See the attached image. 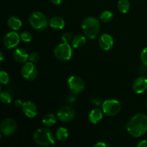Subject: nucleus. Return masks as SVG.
<instances>
[{
  "instance_id": "nucleus-1",
  "label": "nucleus",
  "mask_w": 147,
  "mask_h": 147,
  "mask_svg": "<svg viewBox=\"0 0 147 147\" xmlns=\"http://www.w3.org/2000/svg\"><path fill=\"white\" fill-rule=\"evenodd\" d=\"M128 133L133 137H140L147 131V116L138 113L129 120L126 126Z\"/></svg>"
},
{
  "instance_id": "nucleus-2",
  "label": "nucleus",
  "mask_w": 147,
  "mask_h": 147,
  "mask_svg": "<svg viewBox=\"0 0 147 147\" xmlns=\"http://www.w3.org/2000/svg\"><path fill=\"white\" fill-rule=\"evenodd\" d=\"M33 139L37 144L42 146H53L55 145L53 134L50 129H39L33 135Z\"/></svg>"
},
{
  "instance_id": "nucleus-3",
  "label": "nucleus",
  "mask_w": 147,
  "mask_h": 147,
  "mask_svg": "<svg viewBox=\"0 0 147 147\" xmlns=\"http://www.w3.org/2000/svg\"><path fill=\"white\" fill-rule=\"evenodd\" d=\"M82 30L86 37L93 40L100 31V22L95 17H87L82 23Z\"/></svg>"
},
{
  "instance_id": "nucleus-4",
  "label": "nucleus",
  "mask_w": 147,
  "mask_h": 147,
  "mask_svg": "<svg viewBox=\"0 0 147 147\" xmlns=\"http://www.w3.org/2000/svg\"><path fill=\"white\" fill-rule=\"evenodd\" d=\"M29 21L32 27L37 30H44L48 24L46 16L40 11H34L32 13L29 18Z\"/></svg>"
},
{
  "instance_id": "nucleus-5",
  "label": "nucleus",
  "mask_w": 147,
  "mask_h": 147,
  "mask_svg": "<svg viewBox=\"0 0 147 147\" xmlns=\"http://www.w3.org/2000/svg\"><path fill=\"white\" fill-rule=\"evenodd\" d=\"M54 54L56 58L60 61H67L72 57L73 50L68 43L63 42L55 47Z\"/></svg>"
},
{
  "instance_id": "nucleus-6",
  "label": "nucleus",
  "mask_w": 147,
  "mask_h": 147,
  "mask_svg": "<svg viewBox=\"0 0 147 147\" xmlns=\"http://www.w3.org/2000/svg\"><path fill=\"white\" fill-rule=\"evenodd\" d=\"M121 106L120 102L115 99H109L103 102L102 109L105 114L107 116H113L117 115L120 112Z\"/></svg>"
},
{
  "instance_id": "nucleus-7",
  "label": "nucleus",
  "mask_w": 147,
  "mask_h": 147,
  "mask_svg": "<svg viewBox=\"0 0 147 147\" xmlns=\"http://www.w3.org/2000/svg\"><path fill=\"white\" fill-rule=\"evenodd\" d=\"M67 84H68L70 91L73 94H79L82 93L85 88L84 82L78 76H70L67 80Z\"/></svg>"
},
{
  "instance_id": "nucleus-8",
  "label": "nucleus",
  "mask_w": 147,
  "mask_h": 147,
  "mask_svg": "<svg viewBox=\"0 0 147 147\" xmlns=\"http://www.w3.org/2000/svg\"><path fill=\"white\" fill-rule=\"evenodd\" d=\"M21 74L24 78L28 80H33L37 77L38 70L32 62L26 63L21 69Z\"/></svg>"
},
{
  "instance_id": "nucleus-9",
  "label": "nucleus",
  "mask_w": 147,
  "mask_h": 147,
  "mask_svg": "<svg viewBox=\"0 0 147 147\" xmlns=\"http://www.w3.org/2000/svg\"><path fill=\"white\" fill-rule=\"evenodd\" d=\"M1 133L5 136H10L15 132L17 129V123L12 119H5L2 121L0 126Z\"/></svg>"
},
{
  "instance_id": "nucleus-10",
  "label": "nucleus",
  "mask_w": 147,
  "mask_h": 147,
  "mask_svg": "<svg viewBox=\"0 0 147 147\" xmlns=\"http://www.w3.org/2000/svg\"><path fill=\"white\" fill-rule=\"evenodd\" d=\"M76 116V111L70 106H63L57 111V118L63 122H68L73 120Z\"/></svg>"
},
{
  "instance_id": "nucleus-11",
  "label": "nucleus",
  "mask_w": 147,
  "mask_h": 147,
  "mask_svg": "<svg viewBox=\"0 0 147 147\" xmlns=\"http://www.w3.org/2000/svg\"><path fill=\"white\" fill-rule=\"evenodd\" d=\"M20 37L16 32H10L7 33L4 38V44L7 48L11 49L17 46L20 41Z\"/></svg>"
},
{
  "instance_id": "nucleus-12",
  "label": "nucleus",
  "mask_w": 147,
  "mask_h": 147,
  "mask_svg": "<svg viewBox=\"0 0 147 147\" xmlns=\"http://www.w3.org/2000/svg\"><path fill=\"white\" fill-rule=\"evenodd\" d=\"M22 110L24 114L29 118H34L37 114V108L33 102L27 100L24 102L22 105Z\"/></svg>"
},
{
  "instance_id": "nucleus-13",
  "label": "nucleus",
  "mask_w": 147,
  "mask_h": 147,
  "mask_svg": "<svg viewBox=\"0 0 147 147\" xmlns=\"http://www.w3.org/2000/svg\"><path fill=\"white\" fill-rule=\"evenodd\" d=\"M147 89V78L145 77H139L134 80L133 83V90L135 93H144Z\"/></svg>"
},
{
  "instance_id": "nucleus-14",
  "label": "nucleus",
  "mask_w": 147,
  "mask_h": 147,
  "mask_svg": "<svg viewBox=\"0 0 147 147\" xmlns=\"http://www.w3.org/2000/svg\"><path fill=\"white\" fill-rule=\"evenodd\" d=\"M98 43L100 48L103 49V50L108 51L111 50L113 46V39L110 34H103L99 39Z\"/></svg>"
},
{
  "instance_id": "nucleus-15",
  "label": "nucleus",
  "mask_w": 147,
  "mask_h": 147,
  "mask_svg": "<svg viewBox=\"0 0 147 147\" xmlns=\"http://www.w3.org/2000/svg\"><path fill=\"white\" fill-rule=\"evenodd\" d=\"M13 57L18 63H25L29 57L27 52L24 49L17 48L13 53Z\"/></svg>"
},
{
  "instance_id": "nucleus-16",
  "label": "nucleus",
  "mask_w": 147,
  "mask_h": 147,
  "mask_svg": "<svg viewBox=\"0 0 147 147\" xmlns=\"http://www.w3.org/2000/svg\"><path fill=\"white\" fill-rule=\"evenodd\" d=\"M89 121L93 124H97L103 119V112L99 109H95L90 111L88 116Z\"/></svg>"
},
{
  "instance_id": "nucleus-17",
  "label": "nucleus",
  "mask_w": 147,
  "mask_h": 147,
  "mask_svg": "<svg viewBox=\"0 0 147 147\" xmlns=\"http://www.w3.org/2000/svg\"><path fill=\"white\" fill-rule=\"evenodd\" d=\"M50 26L54 30H60L64 28L65 27V21L62 17H54L50 20Z\"/></svg>"
},
{
  "instance_id": "nucleus-18",
  "label": "nucleus",
  "mask_w": 147,
  "mask_h": 147,
  "mask_svg": "<svg viewBox=\"0 0 147 147\" xmlns=\"http://www.w3.org/2000/svg\"><path fill=\"white\" fill-rule=\"evenodd\" d=\"M7 24H8L9 27L14 30H18L21 28L22 23V21L17 17L14 16H11L7 20Z\"/></svg>"
},
{
  "instance_id": "nucleus-19",
  "label": "nucleus",
  "mask_w": 147,
  "mask_h": 147,
  "mask_svg": "<svg viewBox=\"0 0 147 147\" xmlns=\"http://www.w3.org/2000/svg\"><path fill=\"white\" fill-rule=\"evenodd\" d=\"M86 43V38L81 34H77L72 40V46L74 48H80L83 47Z\"/></svg>"
},
{
  "instance_id": "nucleus-20",
  "label": "nucleus",
  "mask_w": 147,
  "mask_h": 147,
  "mask_svg": "<svg viewBox=\"0 0 147 147\" xmlns=\"http://www.w3.org/2000/svg\"><path fill=\"white\" fill-rule=\"evenodd\" d=\"M118 9L120 12L127 13L130 9V2L129 0H119L117 4Z\"/></svg>"
},
{
  "instance_id": "nucleus-21",
  "label": "nucleus",
  "mask_w": 147,
  "mask_h": 147,
  "mask_svg": "<svg viewBox=\"0 0 147 147\" xmlns=\"http://www.w3.org/2000/svg\"><path fill=\"white\" fill-rule=\"evenodd\" d=\"M57 122L55 116L52 113H49L45 116L42 119V123L46 126H52L55 125Z\"/></svg>"
},
{
  "instance_id": "nucleus-22",
  "label": "nucleus",
  "mask_w": 147,
  "mask_h": 147,
  "mask_svg": "<svg viewBox=\"0 0 147 147\" xmlns=\"http://www.w3.org/2000/svg\"><path fill=\"white\" fill-rule=\"evenodd\" d=\"M56 137L60 142L65 141L68 137V131L65 127H60L56 131Z\"/></svg>"
},
{
  "instance_id": "nucleus-23",
  "label": "nucleus",
  "mask_w": 147,
  "mask_h": 147,
  "mask_svg": "<svg viewBox=\"0 0 147 147\" xmlns=\"http://www.w3.org/2000/svg\"><path fill=\"white\" fill-rule=\"evenodd\" d=\"M113 13L110 11H104L100 14V20L103 22H109L113 20Z\"/></svg>"
},
{
  "instance_id": "nucleus-24",
  "label": "nucleus",
  "mask_w": 147,
  "mask_h": 147,
  "mask_svg": "<svg viewBox=\"0 0 147 147\" xmlns=\"http://www.w3.org/2000/svg\"><path fill=\"white\" fill-rule=\"evenodd\" d=\"M0 98H1V101L3 103H5V104H8V103H11V99H12L11 94L6 91L1 92V94H0Z\"/></svg>"
},
{
  "instance_id": "nucleus-25",
  "label": "nucleus",
  "mask_w": 147,
  "mask_h": 147,
  "mask_svg": "<svg viewBox=\"0 0 147 147\" xmlns=\"http://www.w3.org/2000/svg\"><path fill=\"white\" fill-rule=\"evenodd\" d=\"M20 38H21V40H22L23 42H30L32 40V34L30 32L25 31L23 32L20 34Z\"/></svg>"
},
{
  "instance_id": "nucleus-26",
  "label": "nucleus",
  "mask_w": 147,
  "mask_h": 147,
  "mask_svg": "<svg viewBox=\"0 0 147 147\" xmlns=\"http://www.w3.org/2000/svg\"><path fill=\"white\" fill-rule=\"evenodd\" d=\"M0 81L2 84H7L9 82V76L7 72L1 70L0 73Z\"/></svg>"
},
{
  "instance_id": "nucleus-27",
  "label": "nucleus",
  "mask_w": 147,
  "mask_h": 147,
  "mask_svg": "<svg viewBox=\"0 0 147 147\" xmlns=\"http://www.w3.org/2000/svg\"><path fill=\"white\" fill-rule=\"evenodd\" d=\"M140 57L143 64L147 66V47L142 50V52L141 53Z\"/></svg>"
},
{
  "instance_id": "nucleus-28",
  "label": "nucleus",
  "mask_w": 147,
  "mask_h": 147,
  "mask_svg": "<svg viewBox=\"0 0 147 147\" xmlns=\"http://www.w3.org/2000/svg\"><path fill=\"white\" fill-rule=\"evenodd\" d=\"M29 59H30V62H32L33 63H36L40 60V55H39V54L37 53H32L30 54Z\"/></svg>"
},
{
  "instance_id": "nucleus-29",
  "label": "nucleus",
  "mask_w": 147,
  "mask_h": 147,
  "mask_svg": "<svg viewBox=\"0 0 147 147\" xmlns=\"http://www.w3.org/2000/svg\"><path fill=\"white\" fill-rule=\"evenodd\" d=\"M62 40L63 41V42L69 43V42L71 40V35L67 32L65 33V34H63V36H62Z\"/></svg>"
},
{
  "instance_id": "nucleus-30",
  "label": "nucleus",
  "mask_w": 147,
  "mask_h": 147,
  "mask_svg": "<svg viewBox=\"0 0 147 147\" xmlns=\"http://www.w3.org/2000/svg\"><path fill=\"white\" fill-rule=\"evenodd\" d=\"M138 147H147V141L142 140L137 144Z\"/></svg>"
},
{
  "instance_id": "nucleus-31",
  "label": "nucleus",
  "mask_w": 147,
  "mask_h": 147,
  "mask_svg": "<svg viewBox=\"0 0 147 147\" xmlns=\"http://www.w3.org/2000/svg\"><path fill=\"white\" fill-rule=\"evenodd\" d=\"M95 147H100V146H102V147H108V146H110V145L107 144H106L105 142H98V143H97L96 144H95Z\"/></svg>"
},
{
  "instance_id": "nucleus-32",
  "label": "nucleus",
  "mask_w": 147,
  "mask_h": 147,
  "mask_svg": "<svg viewBox=\"0 0 147 147\" xmlns=\"http://www.w3.org/2000/svg\"><path fill=\"white\" fill-rule=\"evenodd\" d=\"M23 103H23L21 100H20V99H17V100H16L15 101H14V105H15L17 107H21V106H22Z\"/></svg>"
},
{
  "instance_id": "nucleus-33",
  "label": "nucleus",
  "mask_w": 147,
  "mask_h": 147,
  "mask_svg": "<svg viewBox=\"0 0 147 147\" xmlns=\"http://www.w3.org/2000/svg\"><path fill=\"white\" fill-rule=\"evenodd\" d=\"M54 4H56V5H58V4H60L63 1V0H50Z\"/></svg>"
},
{
  "instance_id": "nucleus-34",
  "label": "nucleus",
  "mask_w": 147,
  "mask_h": 147,
  "mask_svg": "<svg viewBox=\"0 0 147 147\" xmlns=\"http://www.w3.org/2000/svg\"><path fill=\"white\" fill-rule=\"evenodd\" d=\"M0 57H1V62H2L3 61V60H4V56H3V53H2V52H1V53H0Z\"/></svg>"
},
{
  "instance_id": "nucleus-35",
  "label": "nucleus",
  "mask_w": 147,
  "mask_h": 147,
  "mask_svg": "<svg viewBox=\"0 0 147 147\" xmlns=\"http://www.w3.org/2000/svg\"><path fill=\"white\" fill-rule=\"evenodd\" d=\"M146 107H147V103H146Z\"/></svg>"
}]
</instances>
